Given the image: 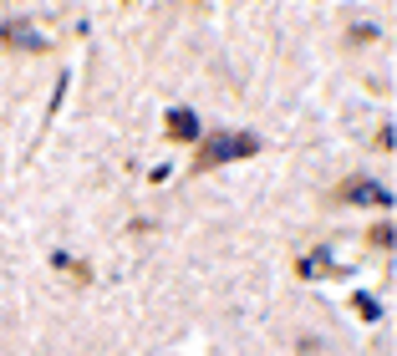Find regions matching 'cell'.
<instances>
[{
	"label": "cell",
	"instance_id": "7",
	"mask_svg": "<svg viewBox=\"0 0 397 356\" xmlns=\"http://www.w3.org/2000/svg\"><path fill=\"white\" fill-rule=\"evenodd\" d=\"M51 265L56 270H66V275H72V280H92V270H87V260H72V255H66V249H56V255H51Z\"/></svg>",
	"mask_w": 397,
	"mask_h": 356
},
{
	"label": "cell",
	"instance_id": "5",
	"mask_svg": "<svg viewBox=\"0 0 397 356\" xmlns=\"http://www.w3.org/2000/svg\"><path fill=\"white\" fill-rule=\"evenodd\" d=\"M296 275L301 280H326V275H341V270H336V260H331V249L316 244V249H305V255L296 260Z\"/></svg>",
	"mask_w": 397,
	"mask_h": 356
},
{
	"label": "cell",
	"instance_id": "2",
	"mask_svg": "<svg viewBox=\"0 0 397 356\" xmlns=\"http://www.w3.org/2000/svg\"><path fill=\"white\" fill-rule=\"evenodd\" d=\"M331 204H357V209H392V194L377 183V178H346L336 183V194H331Z\"/></svg>",
	"mask_w": 397,
	"mask_h": 356
},
{
	"label": "cell",
	"instance_id": "4",
	"mask_svg": "<svg viewBox=\"0 0 397 356\" xmlns=\"http://www.w3.org/2000/svg\"><path fill=\"white\" fill-rule=\"evenodd\" d=\"M163 138L168 143H198L204 138V122H198V112H189V107H168L163 112Z\"/></svg>",
	"mask_w": 397,
	"mask_h": 356
},
{
	"label": "cell",
	"instance_id": "1",
	"mask_svg": "<svg viewBox=\"0 0 397 356\" xmlns=\"http://www.w3.org/2000/svg\"><path fill=\"white\" fill-rule=\"evenodd\" d=\"M265 148L260 133H204L198 138V153H194V173L219 169V163H234V158H255Z\"/></svg>",
	"mask_w": 397,
	"mask_h": 356
},
{
	"label": "cell",
	"instance_id": "8",
	"mask_svg": "<svg viewBox=\"0 0 397 356\" xmlns=\"http://www.w3.org/2000/svg\"><path fill=\"white\" fill-rule=\"evenodd\" d=\"M367 244H372V249H392V244H397V229H392L387 219L372 224V229H367Z\"/></svg>",
	"mask_w": 397,
	"mask_h": 356
},
{
	"label": "cell",
	"instance_id": "10",
	"mask_svg": "<svg viewBox=\"0 0 397 356\" xmlns=\"http://www.w3.org/2000/svg\"><path fill=\"white\" fill-rule=\"evenodd\" d=\"M66 87H72V72H61V77H56V92H51V107H46V117H51V112H61V102H66Z\"/></svg>",
	"mask_w": 397,
	"mask_h": 356
},
{
	"label": "cell",
	"instance_id": "11",
	"mask_svg": "<svg viewBox=\"0 0 397 356\" xmlns=\"http://www.w3.org/2000/svg\"><path fill=\"white\" fill-rule=\"evenodd\" d=\"M372 148H377V153H392V122H382V128H377V138H372Z\"/></svg>",
	"mask_w": 397,
	"mask_h": 356
},
{
	"label": "cell",
	"instance_id": "6",
	"mask_svg": "<svg viewBox=\"0 0 397 356\" xmlns=\"http://www.w3.org/2000/svg\"><path fill=\"white\" fill-rule=\"evenodd\" d=\"M351 310H357V321H382V301L367 296V290H357V296H351Z\"/></svg>",
	"mask_w": 397,
	"mask_h": 356
},
{
	"label": "cell",
	"instance_id": "9",
	"mask_svg": "<svg viewBox=\"0 0 397 356\" xmlns=\"http://www.w3.org/2000/svg\"><path fill=\"white\" fill-rule=\"evenodd\" d=\"M367 41H377V26H372V20H351L346 26V46H367Z\"/></svg>",
	"mask_w": 397,
	"mask_h": 356
},
{
	"label": "cell",
	"instance_id": "3",
	"mask_svg": "<svg viewBox=\"0 0 397 356\" xmlns=\"http://www.w3.org/2000/svg\"><path fill=\"white\" fill-rule=\"evenodd\" d=\"M0 46H11V51H31V56H41V51H51V36H41L31 20H20V15H11V20H0Z\"/></svg>",
	"mask_w": 397,
	"mask_h": 356
}]
</instances>
